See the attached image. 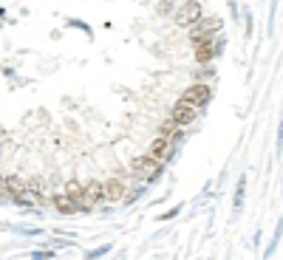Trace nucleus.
<instances>
[{"label": "nucleus", "mask_w": 283, "mask_h": 260, "mask_svg": "<svg viewBox=\"0 0 283 260\" xmlns=\"http://www.w3.org/2000/svg\"><path fill=\"white\" fill-rule=\"evenodd\" d=\"M102 198H105V192H102V184H99V181H88V184H85V206H82V209H91V206H96Z\"/></svg>", "instance_id": "7"}, {"label": "nucleus", "mask_w": 283, "mask_h": 260, "mask_svg": "<svg viewBox=\"0 0 283 260\" xmlns=\"http://www.w3.org/2000/svg\"><path fill=\"white\" fill-rule=\"evenodd\" d=\"M170 3H173V0H164V3H161V6H158V11H161V14H167V11L173 9V6H170Z\"/></svg>", "instance_id": "17"}, {"label": "nucleus", "mask_w": 283, "mask_h": 260, "mask_svg": "<svg viewBox=\"0 0 283 260\" xmlns=\"http://www.w3.org/2000/svg\"><path fill=\"white\" fill-rule=\"evenodd\" d=\"M51 203L57 206V212H63V215H74L79 209V203L74 201L68 192H65V195H54V201H51Z\"/></svg>", "instance_id": "9"}, {"label": "nucleus", "mask_w": 283, "mask_h": 260, "mask_svg": "<svg viewBox=\"0 0 283 260\" xmlns=\"http://www.w3.org/2000/svg\"><path fill=\"white\" fill-rule=\"evenodd\" d=\"M3 184H6V178H3V175H0V187H3Z\"/></svg>", "instance_id": "18"}, {"label": "nucleus", "mask_w": 283, "mask_h": 260, "mask_svg": "<svg viewBox=\"0 0 283 260\" xmlns=\"http://www.w3.org/2000/svg\"><path fill=\"white\" fill-rule=\"evenodd\" d=\"M221 26H224V23L218 20V17H210V20L198 23L195 29H190V40H192V43H198V40H210L213 34L221 31Z\"/></svg>", "instance_id": "4"}, {"label": "nucleus", "mask_w": 283, "mask_h": 260, "mask_svg": "<svg viewBox=\"0 0 283 260\" xmlns=\"http://www.w3.org/2000/svg\"><path fill=\"white\" fill-rule=\"evenodd\" d=\"M281 150H283V124L278 127V156H281Z\"/></svg>", "instance_id": "16"}, {"label": "nucleus", "mask_w": 283, "mask_h": 260, "mask_svg": "<svg viewBox=\"0 0 283 260\" xmlns=\"http://www.w3.org/2000/svg\"><path fill=\"white\" fill-rule=\"evenodd\" d=\"M65 192H68V195H71V198H74V201L79 203V206H85V184H77V181H71Z\"/></svg>", "instance_id": "12"}, {"label": "nucleus", "mask_w": 283, "mask_h": 260, "mask_svg": "<svg viewBox=\"0 0 283 260\" xmlns=\"http://www.w3.org/2000/svg\"><path fill=\"white\" fill-rule=\"evenodd\" d=\"M102 192H105V201H122L125 198V184L119 178H108L102 184Z\"/></svg>", "instance_id": "6"}, {"label": "nucleus", "mask_w": 283, "mask_h": 260, "mask_svg": "<svg viewBox=\"0 0 283 260\" xmlns=\"http://www.w3.org/2000/svg\"><path fill=\"white\" fill-rule=\"evenodd\" d=\"M170 116H173V119L181 124V127H184V124H192V122H195V116H198V105H190V102L179 99L176 105H173Z\"/></svg>", "instance_id": "3"}, {"label": "nucleus", "mask_w": 283, "mask_h": 260, "mask_svg": "<svg viewBox=\"0 0 283 260\" xmlns=\"http://www.w3.org/2000/svg\"><path fill=\"white\" fill-rule=\"evenodd\" d=\"M130 173L139 175L142 181H153L158 173H161V164H158V158H153L150 153H147V156H139V158L130 161Z\"/></svg>", "instance_id": "1"}, {"label": "nucleus", "mask_w": 283, "mask_h": 260, "mask_svg": "<svg viewBox=\"0 0 283 260\" xmlns=\"http://www.w3.org/2000/svg\"><path fill=\"white\" fill-rule=\"evenodd\" d=\"M198 17H201V3H198V0H187V3H181L179 9H176V23L184 26V29L195 26Z\"/></svg>", "instance_id": "2"}, {"label": "nucleus", "mask_w": 283, "mask_h": 260, "mask_svg": "<svg viewBox=\"0 0 283 260\" xmlns=\"http://www.w3.org/2000/svg\"><path fill=\"white\" fill-rule=\"evenodd\" d=\"M3 187H6V190H9L11 195H14V198H17V201H23V192H26V184H23L20 178H6V184H3Z\"/></svg>", "instance_id": "13"}, {"label": "nucleus", "mask_w": 283, "mask_h": 260, "mask_svg": "<svg viewBox=\"0 0 283 260\" xmlns=\"http://www.w3.org/2000/svg\"><path fill=\"white\" fill-rule=\"evenodd\" d=\"M181 99L201 108V105H207V102H210V88H207L204 82H195V85H190V88L181 93Z\"/></svg>", "instance_id": "5"}, {"label": "nucleus", "mask_w": 283, "mask_h": 260, "mask_svg": "<svg viewBox=\"0 0 283 260\" xmlns=\"http://www.w3.org/2000/svg\"><path fill=\"white\" fill-rule=\"evenodd\" d=\"M281 235H283V221H278V229H275V235H272V243L266 246L263 258H272V255H275V249H278V240H281Z\"/></svg>", "instance_id": "14"}, {"label": "nucleus", "mask_w": 283, "mask_h": 260, "mask_svg": "<svg viewBox=\"0 0 283 260\" xmlns=\"http://www.w3.org/2000/svg\"><path fill=\"white\" fill-rule=\"evenodd\" d=\"M158 136H164V139H170V142H181V139H184V136H181V124L176 122L173 116L158 127Z\"/></svg>", "instance_id": "8"}, {"label": "nucleus", "mask_w": 283, "mask_h": 260, "mask_svg": "<svg viewBox=\"0 0 283 260\" xmlns=\"http://www.w3.org/2000/svg\"><path fill=\"white\" fill-rule=\"evenodd\" d=\"M213 57H215V45L210 43V40H198V43H195V59H198L201 65H207Z\"/></svg>", "instance_id": "10"}, {"label": "nucleus", "mask_w": 283, "mask_h": 260, "mask_svg": "<svg viewBox=\"0 0 283 260\" xmlns=\"http://www.w3.org/2000/svg\"><path fill=\"white\" fill-rule=\"evenodd\" d=\"M167 153H170V139H164V136H158V139H153V144H150V156L161 161V158L167 156Z\"/></svg>", "instance_id": "11"}, {"label": "nucleus", "mask_w": 283, "mask_h": 260, "mask_svg": "<svg viewBox=\"0 0 283 260\" xmlns=\"http://www.w3.org/2000/svg\"><path fill=\"white\" fill-rule=\"evenodd\" d=\"M244 192H247V175H241V181H238V190H235V212H241V206H244Z\"/></svg>", "instance_id": "15"}]
</instances>
